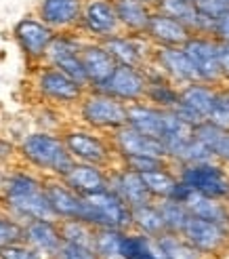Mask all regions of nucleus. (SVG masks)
<instances>
[{"mask_svg": "<svg viewBox=\"0 0 229 259\" xmlns=\"http://www.w3.org/2000/svg\"><path fill=\"white\" fill-rule=\"evenodd\" d=\"M3 194L9 211L15 219L30 222V219H46V222H59L48 204L44 194L42 179L34 177L32 173L15 171L3 179Z\"/></svg>", "mask_w": 229, "mask_h": 259, "instance_id": "obj_1", "label": "nucleus"}, {"mask_svg": "<svg viewBox=\"0 0 229 259\" xmlns=\"http://www.w3.org/2000/svg\"><path fill=\"white\" fill-rule=\"evenodd\" d=\"M19 154L34 169L44 171V173L59 177V179L66 175L72 169V164L76 162L70 156L63 139L59 135L48 133V131H36V133L25 135L19 146Z\"/></svg>", "mask_w": 229, "mask_h": 259, "instance_id": "obj_2", "label": "nucleus"}, {"mask_svg": "<svg viewBox=\"0 0 229 259\" xmlns=\"http://www.w3.org/2000/svg\"><path fill=\"white\" fill-rule=\"evenodd\" d=\"M82 198H84L82 222L91 228H116V230L133 228V209L109 188L88 194V196Z\"/></svg>", "mask_w": 229, "mask_h": 259, "instance_id": "obj_3", "label": "nucleus"}, {"mask_svg": "<svg viewBox=\"0 0 229 259\" xmlns=\"http://www.w3.org/2000/svg\"><path fill=\"white\" fill-rule=\"evenodd\" d=\"M80 103V120L97 128V131H116L126 124V103L118 101L103 91H93L84 93Z\"/></svg>", "mask_w": 229, "mask_h": 259, "instance_id": "obj_4", "label": "nucleus"}, {"mask_svg": "<svg viewBox=\"0 0 229 259\" xmlns=\"http://www.w3.org/2000/svg\"><path fill=\"white\" fill-rule=\"evenodd\" d=\"M82 42H84V38L70 34V32L55 34L44 53V61H46V66H53L61 70L66 76H70L82 89H88V78H86V72L82 68V59H80Z\"/></svg>", "mask_w": 229, "mask_h": 259, "instance_id": "obj_5", "label": "nucleus"}, {"mask_svg": "<svg viewBox=\"0 0 229 259\" xmlns=\"http://www.w3.org/2000/svg\"><path fill=\"white\" fill-rule=\"evenodd\" d=\"M179 181L198 194H204L214 200L229 198V175L221 164L214 160L198 164H181Z\"/></svg>", "mask_w": 229, "mask_h": 259, "instance_id": "obj_6", "label": "nucleus"}, {"mask_svg": "<svg viewBox=\"0 0 229 259\" xmlns=\"http://www.w3.org/2000/svg\"><path fill=\"white\" fill-rule=\"evenodd\" d=\"M63 144H66L70 156L76 162H86V164H95V166H109L111 162V148L109 144L99 137L93 131L86 128H70L61 135Z\"/></svg>", "mask_w": 229, "mask_h": 259, "instance_id": "obj_7", "label": "nucleus"}, {"mask_svg": "<svg viewBox=\"0 0 229 259\" xmlns=\"http://www.w3.org/2000/svg\"><path fill=\"white\" fill-rule=\"evenodd\" d=\"M217 47L219 42L212 36L204 34H194L189 40L183 45V51L194 66V72L198 76V82L206 84H217L223 80L221 68H219V57H217Z\"/></svg>", "mask_w": 229, "mask_h": 259, "instance_id": "obj_8", "label": "nucleus"}, {"mask_svg": "<svg viewBox=\"0 0 229 259\" xmlns=\"http://www.w3.org/2000/svg\"><path fill=\"white\" fill-rule=\"evenodd\" d=\"M78 28L93 40H105L122 32L111 0H84Z\"/></svg>", "mask_w": 229, "mask_h": 259, "instance_id": "obj_9", "label": "nucleus"}, {"mask_svg": "<svg viewBox=\"0 0 229 259\" xmlns=\"http://www.w3.org/2000/svg\"><path fill=\"white\" fill-rule=\"evenodd\" d=\"M36 91L50 103L72 106V103H78L82 99L86 89H82L78 82H74L61 70L53 66H44L36 74Z\"/></svg>", "mask_w": 229, "mask_h": 259, "instance_id": "obj_10", "label": "nucleus"}, {"mask_svg": "<svg viewBox=\"0 0 229 259\" xmlns=\"http://www.w3.org/2000/svg\"><path fill=\"white\" fill-rule=\"evenodd\" d=\"M103 49L113 57L118 66H131V68H143L147 59L151 57V42L143 34H116L101 40Z\"/></svg>", "mask_w": 229, "mask_h": 259, "instance_id": "obj_11", "label": "nucleus"}, {"mask_svg": "<svg viewBox=\"0 0 229 259\" xmlns=\"http://www.w3.org/2000/svg\"><path fill=\"white\" fill-rule=\"evenodd\" d=\"M13 34H15V40L25 57L30 61H42L46 49L57 32L50 30L38 17H23L21 21L15 23Z\"/></svg>", "mask_w": 229, "mask_h": 259, "instance_id": "obj_12", "label": "nucleus"}, {"mask_svg": "<svg viewBox=\"0 0 229 259\" xmlns=\"http://www.w3.org/2000/svg\"><path fill=\"white\" fill-rule=\"evenodd\" d=\"M214 91L217 89H212L206 82L185 84L179 91V103H177V108L173 112L179 116V118H183L185 122H189L192 126L204 122L208 112H210V106H212Z\"/></svg>", "mask_w": 229, "mask_h": 259, "instance_id": "obj_13", "label": "nucleus"}, {"mask_svg": "<svg viewBox=\"0 0 229 259\" xmlns=\"http://www.w3.org/2000/svg\"><path fill=\"white\" fill-rule=\"evenodd\" d=\"M111 148L118 152V156H158L168 158L162 141L149 137L137 128L124 124L116 131H111Z\"/></svg>", "mask_w": 229, "mask_h": 259, "instance_id": "obj_14", "label": "nucleus"}, {"mask_svg": "<svg viewBox=\"0 0 229 259\" xmlns=\"http://www.w3.org/2000/svg\"><path fill=\"white\" fill-rule=\"evenodd\" d=\"M145 89H147V78L141 68L116 66L109 80L99 91L116 97L122 103H137L145 97Z\"/></svg>", "mask_w": 229, "mask_h": 259, "instance_id": "obj_15", "label": "nucleus"}, {"mask_svg": "<svg viewBox=\"0 0 229 259\" xmlns=\"http://www.w3.org/2000/svg\"><path fill=\"white\" fill-rule=\"evenodd\" d=\"M80 59L88 78V89L93 91H99L103 87L118 66L99 40H84L80 47Z\"/></svg>", "mask_w": 229, "mask_h": 259, "instance_id": "obj_16", "label": "nucleus"}, {"mask_svg": "<svg viewBox=\"0 0 229 259\" xmlns=\"http://www.w3.org/2000/svg\"><path fill=\"white\" fill-rule=\"evenodd\" d=\"M151 59H154L156 68L166 76L170 82H177V84L198 82L194 66L189 63L183 47H154Z\"/></svg>", "mask_w": 229, "mask_h": 259, "instance_id": "obj_17", "label": "nucleus"}, {"mask_svg": "<svg viewBox=\"0 0 229 259\" xmlns=\"http://www.w3.org/2000/svg\"><path fill=\"white\" fill-rule=\"evenodd\" d=\"M84 0H40L38 19L55 32H70L78 28Z\"/></svg>", "mask_w": 229, "mask_h": 259, "instance_id": "obj_18", "label": "nucleus"}, {"mask_svg": "<svg viewBox=\"0 0 229 259\" xmlns=\"http://www.w3.org/2000/svg\"><path fill=\"white\" fill-rule=\"evenodd\" d=\"M143 36L154 47H183L194 34H192V30H187L181 21H177L154 9L149 15Z\"/></svg>", "mask_w": 229, "mask_h": 259, "instance_id": "obj_19", "label": "nucleus"}, {"mask_svg": "<svg viewBox=\"0 0 229 259\" xmlns=\"http://www.w3.org/2000/svg\"><path fill=\"white\" fill-rule=\"evenodd\" d=\"M42 186H44V194L48 198L50 209H53L59 222H63V219H78V222H82L84 198L80 194H76L72 188H68L59 177L42 181Z\"/></svg>", "mask_w": 229, "mask_h": 259, "instance_id": "obj_20", "label": "nucleus"}, {"mask_svg": "<svg viewBox=\"0 0 229 259\" xmlns=\"http://www.w3.org/2000/svg\"><path fill=\"white\" fill-rule=\"evenodd\" d=\"M181 236L200 253H212L225 244L227 230L212 224V222H206V219L189 215L183 230H181Z\"/></svg>", "mask_w": 229, "mask_h": 259, "instance_id": "obj_21", "label": "nucleus"}, {"mask_svg": "<svg viewBox=\"0 0 229 259\" xmlns=\"http://www.w3.org/2000/svg\"><path fill=\"white\" fill-rule=\"evenodd\" d=\"M107 188L118 194V196L135 209V206H141V204H149L154 202V198L149 196V192L143 184V179L139 173L135 171H129V169H113V171H107Z\"/></svg>", "mask_w": 229, "mask_h": 259, "instance_id": "obj_22", "label": "nucleus"}, {"mask_svg": "<svg viewBox=\"0 0 229 259\" xmlns=\"http://www.w3.org/2000/svg\"><path fill=\"white\" fill-rule=\"evenodd\" d=\"M156 11L164 13L177 21H181L187 30H192V34H204V36H212V28H214V21L202 17L194 0H158Z\"/></svg>", "mask_w": 229, "mask_h": 259, "instance_id": "obj_23", "label": "nucleus"}, {"mask_svg": "<svg viewBox=\"0 0 229 259\" xmlns=\"http://www.w3.org/2000/svg\"><path fill=\"white\" fill-rule=\"evenodd\" d=\"M23 242L40 251L44 257H53L61 247L59 222H46V219H30L23 222Z\"/></svg>", "mask_w": 229, "mask_h": 259, "instance_id": "obj_24", "label": "nucleus"}, {"mask_svg": "<svg viewBox=\"0 0 229 259\" xmlns=\"http://www.w3.org/2000/svg\"><path fill=\"white\" fill-rule=\"evenodd\" d=\"M61 181L68 188H72L80 196H88L107 188V171L103 166L86 164V162H74L72 169L61 177Z\"/></svg>", "mask_w": 229, "mask_h": 259, "instance_id": "obj_25", "label": "nucleus"}, {"mask_svg": "<svg viewBox=\"0 0 229 259\" xmlns=\"http://www.w3.org/2000/svg\"><path fill=\"white\" fill-rule=\"evenodd\" d=\"M126 124L149 137L160 139L164 131V110L143 101L126 103Z\"/></svg>", "mask_w": 229, "mask_h": 259, "instance_id": "obj_26", "label": "nucleus"}, {"mask_svg": "<svg viewBox=\"0 0 229 259\" xmlns=\"http://www.w3.org/2000/svg\"><path fill=\"white\" fill-rule=\"evenodd\" d=\"M183 206L192 217L206 219V222H212V224H217L225 230L229 226V211L223 204V200H214V198L204 196V194H198L194 190H189V194L183 200Z\"/></svg>", "mask_w": 229, "mask_h": 259, "instance_id": "obj_27", "label": "nucleus"}, {"mask_svg": "<svg viewBox=\"0 0 229 259\" xmlns=\"http://www.w3.org/2000/svg\"><path fill=\"white\" fill-rule=\"evenodd\" d=\"M116 9V17L120 21V28L126 34H143L147 28V21L151 15V7H147L141 0H111Z\"/></svg>", "mask_w": 229, "mask_h": 259, "instance_id": "obj_28", "label": "nucleus"}, {"mask_svg": "<svg viewBox=\"0 0 229 259\" xmlns=\"http://www.w3.org/2000/svg\"><path fill=\"white\" fill-rule=\"evenodd\" d=\"M194 137L198 141H202L210 152L212 156L229 164V131H223V128H217L210 122H200L194 126Z\"/></svg>", "mask_w": 229, "mask_h": 259, "instance_id": "obj_29", "label": "nucleus"}, {"mask_svg": "<svg viewBox=\"0 0 229 259\" xmlns=\"http://www.w3.org/2000/svg\"><path fill=\"white\" fill-rule=\"evenodd\" d=\"M126 230L95 228L93 251L99 259H122V234Z\"/></svg>", "mask_w": 229, "mask_h": 259, "instance_id": "obj_30", "label": "nucleus"}, {"mask_svg": "<svg viewBox=\"0 0 229 259\" xmlns=\"http://www.w3.org/2000/svg\"><path fill=\"white\" fill-rule=\"evenodd\" d=\"M133 228H137V232H141L145 236L156 238L162 232H166L162 222V215L158 211V204L149 202V204H141L133 209Z\"/></svg>", "mask_w": 229, "mask_h": 259, "instance_id": "obj_31", "label": "nucleus"}, {"mask_svg": "<svg viewBox=\"0 0 229 259\" xmlns=\"http://www.w3.org/2000/svg\"><path fill=\"white\" fill-rule=\"evenodd\" d=\"M156 242L166 259H200V251L194 249L181 234L162 232L160 236H156Z\"/></svg>", "mask_w": 229, "mask_h": 259, "instance_id": "obj_32", "label": "nucleus"}, {"mask_svg": "<svg viewBox=\"0 0 229 259\" xmlns=\"http://www.w3.org/2000/svg\"><path fill=\"white\" fill-rule=\"evenodd\" d=\"M141 179H143V184H145V188L149 192V196L158 198V200L170 198L177 181H179V177L168 171V166H166V169H156V171L141 173Z\"/></svg>", "mask_w": 229, "mask_h": 259, "instance_id": "obj_33", "label": "nucleus"}, {"mask_svg": "<svg viewBox=\"0 0 229 259\" xmlns=\"http://www.w3.org/2000/svg\"><path fill=\"white\" fill-rule=\"evenodd\" d=\"M59 232H61L63 242H72V244L93 249L95 228H91L88 224L78 222V219H63V222H59Z\"/></svg>", "mask_w": 229, "mask_h": 259, "instance_id": "obj_34", "label": "nucleus"}, {"mask_svg": "<svg viewBox=\"0 0 229 259\" xmlns=\"http://www.w3.org/2000/svg\"><path fill=\"white\" fill-rule=\"evenodd\" d=\"M158 211L162 215V222L166 232H173V234H181V230L187 222V209L183 206V202H177L173 198H162L158 202Z\"/></svg>", "mask_w": 229, "mask_h": 259, "instance_id": "obj_35", "label": "nucleus"}, {"mask_svg": "<svg viewBox=\"0 0 229 259\" xmlns=\"http://www.w3.org/2000/svg\"><path fill=\"white\" fill-rule=\"evenodd\" d=\"M206 122L214 124L217 128H223V131H229V91L227 89L214 91V99L206 116Z\"/></svg>", "mask_w": 229, "mask_h": 259, "instance_id": "obj_36", "label": "nucleus"}, {"mask_svg": "<svg viewBox=\"0 0 229 259\" xmlns=\"http://www.w3.org/2000/svg\"><path fill=\"white\" fill-rule=\"evenodd\" d=\"M122 166L135 173H147V171H156V169H166L168 158H158V156H120Z\"/></svg>", "mask_w": 229, "mask_h": 259, "instance_id": "obj_37", "label": "nucleus"}, {"mask_svg": "<svg viewBox=\"0 0 229 259\" xmlns=\"http://www.w3.org/2000/svg\"><path fill=\"white\" fill-rule=\"evenodd\" d=\"M23 240V224L17 222L15 217L0 215V247L15 244Z\"/></svg>", "mask_w": 229, "mask_h": 259, "instance_id": "obj_38", "label": "nucleus"}, {"mask_svg": "<svg viewBox=\"0 0 229 259\" xmlns=\"http://www.w3.org/2000/svg\"><path fill=\"white\" fill-rule=\"evenodd\" d=\"M0 259H46L40 251H36L30 247L28 242H15V244H7L0 247Z\"/></svg>", "mask_w": 229, "mask_h": 259, "instance_id": "obj_39", "label": "nucleus"}, {"mask_svg": "<svg viewBox=\"0 0 229 259\" xmlns=\"http://www.w3.org/2000/svg\"><path fill=\"white\" fill-rule=\"evenodd\" d=\"M194 5H196L200 15L210 19V21H217L219 17H223L229 11L227 0H194Z\"/></svg>", "mask_w": 229, "mask_h": 259, "instance_id": "obj_40", "label": "nucleus"}, {"mask_svg": "<svg viewBox=\"0 0 229 259\" xmlns=\"http://www.w3.org/2000/svg\"><path fill=\"white\" fill-rule=\"evenodd\" d=\"M50 259H99V257L88 247H80V244H72V242H61L59 251Z\"/></svg>", "mask_w": 229, "mask_h": 259, "instance_id": "obj_41", "label": "nucleus"}, {"mask_svg": "<svg viewBox=\"0 0 229 259\" xmlns=\"http://www.w3.org/2000/svg\"><path fill=\"white\" fill-rule=\"evenodd\" d=\"M212 38L219 42L229 45V11L225 13L223 17H219L214 21V28H212Z\"/></svg>", "mask_w": 229, "mask_h": 259, "instance_id": "obj_42", "label": "nucleus"}, {"mask_svg": "<svg viewBox=\"0 0 229 259\" xmlns=\"http://www.w3.org/2000/svg\"><path fill=\"white\" fill-rule=\"evenodd\" d=\"M219 42V40H217ZM217 57H219V68H221V76L229 78V45L219 42L217 47Z\"/></svg>", "mask_w": 229, "mask_h": 259, "instance_id": "obj_43", "label": "nucleus"}, {"mask_svg": "<svg viewBox=\"0 0 229 259\" xmlns=\"http://www.w3.org/2000/svg\"><path fill=\"white\" fill-rule=\"evenodd\" d=\"M13 154H15V148H13V144H9L7 139H0V160H9Z\"/></svg>", "mask_w": 229, "mask_h": 259, "instance_id": "obj_44", "label": "nucleus"}, {"mask_svg": "<svg viewBox=\"0 0 229 259\" xmlns=\"http://www.w3.org/2000/svg\"><path fill=\"white\" fill-rule=\"evenodd\" d=\"M141 3H145L147 7H151V9H154V7H156V3H158V0H141Z\"/></svg>", "mask_w": 229, "mask_h": 259, "instance_id": "obj_45", "label": "nucleus"}, {"mask_svg": "<svg viewBox=\"0 0 229 259\" xmlns=\"http://www.w3.org/2000/svg\"><path fill=\"white\" fill-rule=\"evenodd\" d=\"M227 3H229V0H227Z\"/></svg>", "mask_w": 229, "mask_h": 259, "instance_id": "obj_46", "label": "nucleus"}]
</instances>
